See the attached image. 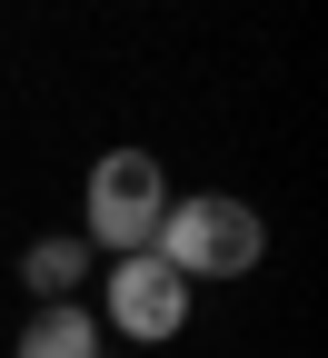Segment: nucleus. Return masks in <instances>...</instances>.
Wrapping results in <instances>:
<instances>
[{
    "label": "nucleus",
    "instance_id": "2",
    "mask_svg": "<svg viewBox=\"0 0 328 358\" xmlns=\"http://www.w3.org/2000/svg\"><path fill=\"white\" fill-rule=\"evenodd\" d=\"M159 209H169V169L150 159V150H100L90 159V179H80V239H90V259H139L159 239Z\"/></svg>",
    "mask_w": 328,
    "mask_h": 358
},
{
    "label": "nucleus",
    "instance_id": "1",
    "mask_svg": "<svg viewBox=\"0 0 328 358\" xmlns=\"http://www.w3.org/2000/svg\"><path fill=\"white\" fill-rule=\"evenodd\" d=\"M150 259H169L179 279H249V268L269 259V229H259L249 199H229V189H190V199L159 209Z\"/></svg>",
    "mask_w": 328,
    "mask_h": 358
},
{
    "label": "nucleus",
    "instance_id": "3",
    "mask_svg": "<svg viewBox=\"0 0 328 358\" xmlns=\"http://www.w3.org/2000/svg\"><path fill=\"white\" fill-rule=\"evenodd\" d=\"M110 329L129 348H169L179 329H190V279H179L169 259H110Z\"/></svg>",
    "mask_w": 328,
    "mask_h": 358
},
{
    "label": "nucleus",
    "instance_id": "5",
    "mask_svg": "<svg viewBox=\"0 0 328 358\" xmlns=\"http://www.w3.org/2000/svg\"><path fill=\"white\" fill-rule=\"evenodd\" d=\"M80 279H90V239H80V229H50V239L20 249V289H40V308L80 299Z\"/></svg>",
    "mask_w": 328,
    "mask_h": 358
},
{
    "label": "nucleus",
    "instance_id": "4",
    "mask_svg": "<svg viewBox=\"0 0 328 358\" xmlns=\"http://www.w3.org/2000/svg\"><path fill=\"white\" fill-rule=\"evenodd\" d=\"M10 358H110V329H100V308L60 299V308H30V319H20V348Z\"/></svg>",
    "mask_w": 328,
    "mask_h": 358
}]
</instances>
